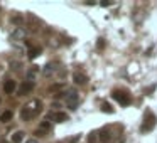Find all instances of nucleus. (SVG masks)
<instances>
[{"instance_id": "1", "label": "nucleus", "mask_w": 157, "mask_h": 143, "mask_svg": "<svg viewBox=\"0 0 157 143\" xmlns=\"http://www.w3.org/2000/svg\"><path fill=\"white\" fill-rule=\"evenodd\" d=\"M156 123H157V118H156V115L150 111V109H147L145 113H144V121H142V125H140V131H150V130L156 126Z\"/></svg>"}, {"instance_id": "2", "label": "nucleus", "mask_w": 157, "mask_h": 143, "mask_svg": "<svg viewBox=\"0 0 157 143\" xmlns=\"http://www.w3.org/2000/svg\"><path fill=\"white\" fill-rule=\"evenodd\" d=\"M112 98H113L115 101H118L122 106H127V104H130V101H132L130 94L125 93V91H113V93H112Z\"/></svg>"}, {"instance_id": "3", "label": "nucleus", "mask_w": 157, "mask_h": 143, "mask_svg": "<svg viewBox=\"0 0 157 143\" xmlns=\"http://www.w3.org/2000/svg\"><path fill=\"white\" fill-rule=\"evenodd\" d=\"M26 37V30L24 29H21V27H15L12 32H10V35H9V39L12 42H17V41H22Z\"/></svg>"}, {"instance_id": "4", "label": "nucleus", "mask_w": 157, "mask_h": 143, "mask_svg": "<svg viewBox=\"0 0 157 143\" xmlns=\"http://www.w3.org/2000/svg\"><path fill=\"white\" fill-rule=\"evenodd\" d=\"M80 104V98L76 91H69L68 93V108L69 109H76V106Z\"/></svg>"}, {"instance_id": "5", "label": "nucleus", "mask_w": 157, "mask_h": 143, "mask_svg": "<svg viewBox=\"0 0 157 143\" xmlns=\"http://www.w3.org/2000/svg\"><path fill=\"white\" fill-rule=\"evenodd\" d=\"M34 89V82H31V81H24L19 86V94L21 96H26V94H29L31 91Z\"/></svg>"}, {"instance_id": "6", "label": "nucleus", "mask_w": 157, "mask_h": 143, "mask_svg": "<svg viewBox=\"0 0 157 143\" xmlns=\"http://www.w3.org/2000/svg\"><path fill=\"white\" fill-rule=\"evenodd\" d=\"M48 118H49V120H58L59 123L68 121V115H66V113H63V111H58V113L49 111V113H48Z\"/></svg>"}, {"instance_id": "7", "label": "nucleus", "mask_w": 157, "mask_h": 143, "mask_svg": "<svg viewBox=\"0 0 157 143\" xmlns=\"http://www.w3.org/2000/svg\"><path fill=\"white\" fill-rule=\"evenodd\" d=\"M32 115H34V111H32V109L29 108V104H27V106H24V108H22V111H21V118L24 120V121H29V120L32 118Z\"/></svg>"}, {"instance_id": "8", "label": "nucleus", "mask_w": 157, "mask_h": 143, "mask_svg": "<svg viewBox=\"0 0 157 143\" xmlns=\"http://www.w3.org/2000/svg\"><path fill=\"white\" fill-rule=\"evenodd\" d=\"M59 68V64H58V62H49V64H46V68H44V74L46 76H49V74H53V73H54L56 69Z\"/></svg>"}, {"instance_id": "9", "label": "nucleus", "mask_w": 157, "mask_h": 143, "mask_svg": "<svg viewBox=\"0 0 157 143\" xmlns=\"http://www.w3.org/2000/svg\"><path fill=\"white\" fill-rule=\"evenodd\" d=\"M73 81H75L76 84H85V82L88 81V77L83 74V73H75V74H73Z\"/></svg>"}, {"instance_id": "10", "label": "nucleus", "mask_w": 157, "mask_h": 143, "mask_svg": "<svg viewBox=\"0 0 157 143\" xmlns=\"http://www.w3.org/2000/svg\"><path fill=\"white\" fill-rule=\"evenodd\" d=\"M15 88H17V84H15V81H7L5 84H4V91L7 93V94H10V93H14Z\"/></svg>"}, {"instance_id": "11", "label": "nucleus", "mask_w": 157, "mask_h": 143, "mask_svg": "<svg viewBox=\"0 0 157 143\" xmlns=\"http://www.w3.org/2000/svg\"><path fill=\"white\" fill-rule=\"evenodd\" d=\"M42 52V47H32L29 49V59H36L37 56H41Z\"/></svg>"}, {"instance_id": "12", "label": "nucleus", "mask_w": 157, "mask_h": 143, "mask_svg": "<svg viewBox=\"0 0 157 143\" xmlns=\"http://www.w3.org/2000/svg\"><path fill=\"white\" fill-rule=\"evenodd\" d=\"M98 136H100V142H102V143H108L110 138H112V136H110V133H108V130H102Z\"/></svg>"}, {"instance_id": "13", "label": "nucleus", "mask_w": 157, "mask_h": 143, "mask_svg": "<svg viewBox=\"0 0 157 143\" xmlns=\"http://www.w3.org/2000/svg\"><path fill=\"white\" fill-rule=\"evenodd\" d=\"M24 140V131H15L12 135V143H22Z\"/></svg>"}, {"instance_id": "14", "label": "nucleus", "mask_w": 157, "mask_h": 143, "mask_svg": "<svg viewBox=\"0 0 157 143\" xmlns=\"http://www.w3.org/2000/svg\"><path fill=\"white\" fill-rule=\"evenodd\" d=\"M12 116H14V113H12V111H4V113H2V115H0V121H10V120H12Z\"/></svg>"}, {"instance_id": "15", "label": "nucleus", "mask_w": 157, "mask_h": 143, "mask_svg": "<svg viewBox=\"0 0 157 143\" xmlns=\"http://www.w3.org/2000/svg\"><path fill=\"white\" fill-rule=\"evenodd\" d=\"M29 106H34V115H37V113H41V109H42V104L39 99H34V101L31 103Z\"/></svg>"}, {"instance_id": "16", "label": "nucleus", "mask_w": 157, "mask_h": 143, "mask_svg": "<svg viewBox=\"0 0 157 143\" xmlns=\"http://www.w3.org/2000/svg\"><path fill=\"white\" fill-rule=\"evenodd\" d=\"M36 73H37V66H32V69H31V71L27 73V81H31V82H32V79H34Z\"/></svg>"}, {"instance_id": "17", "label": "nucleus", "mask_w": 157, "mask_h": 143, "mask_svg": "<svg viewBox=\"0 0 157 143\" xmlns=\"http://www.w3.org/2000/svg\"><path fill=\"white\" fill-rule=\"evenodd\" d=\"M102 111H103V113H113V108L105 101V103H102Z\"/></svg>"}, {"instance_id": "18", "label": "nucleus", "mask_w": 157, "mask_h": 143, "mask_svg": "<svg viewBox=\"0 0 157 143\" xmlns=\"http://www.w3.org/2000/svg\"><path fill=\"white\" fill-rule=\"evenodd\" d=\"M49 128H51V123H49L48 120H44V121L41 123V130H44V131H48Z\"/></svg>"}, {"instance_id": "19", "label": "nucleus", "mask_w": 157, "mask_h": 143, "mask_svg": "<svg viewBox=\"0 0 157 143\" xmlns=\"http://www.w3.org/2000/svg\"><path fill=\"white\" fill-rule=\"evenodd\" d=\"M12 22H14V24H22V15H14V17H12Z\"/></svg>"}, {"instance_id": "20", "label": "nucleus", "mask_w": 157, "mask_h": 143, "mask_svg": "<svg viewBox=\"0 0 157 143\" xmlns=\"http://www.w3.org/2000/svg\"><path fill=\"white\" fill-rule=\"evenodd\" d=\"M88 143H96V133H90V136H88Z\"/></svg>"}, {"instance_id": "21", "label": "nucleus", "mask_w": 157, "mask_h": 143, "mask_svg": "<svg viewBox=\"0 0 157 143\" xmlns=\"http://www.w3.org/2000/svg\"><path fill=\"white\" fill-rule=\"evenodd\" d=\"M63 86H64V84H63V82H59V84H53V86H51V88H49V91H56V89H61Z\"/></svg>"}, {"instance_id": "22", "label": "nucleus", "mask_w": 157, "mask_h": 143, "mask_svg": "<svg viewBox=\"0 0 157 143\" xmlns=\"http://www.w3.org/2000/svg\"><path fill=\"white\" fill-rule=\"evenodd\" d=\"M152 91H156V84H152V86H149V88L145 89V94H149V93H152Z\"/></svg>"}, {"instance_id": "23", "label": "nucleus", "mask_w": 157, "mask_h": 143, "mask_svg": "<svg viewBox=\"0 0 157 143\" xmlns=\"http://www.w3.org/2000/svg\"><path fill=\"white\" fill-rule=\"evenodd\" d=\"M108 5H112V2H103L102 7H108Z\"/></svg>"}, {"instance_id": "24", "label": "nucleus", "mask_w": 157, "mask_h": 143, "mask_svg": "<svg viewBox=\"0 0 157 143\" xmlns=\"http://www.w3.org/2000/svg\"><path fill=\"white\" fill-rule=\"evenodd\" d=\"M26 143H39V142H37L36 138H32V140H29V142H26Z\"/></svg>"}]
</instances>
